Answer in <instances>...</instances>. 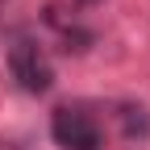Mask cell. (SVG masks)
Instances as JSON below:
<instances>
[{"label":"cell","mask_w":150,"mask_h":150,"mask_svg":"<svg viewBox=\"0 0 150 150\" xmlns=\"http://www.w3.org/2000/svg\"><path fill=\"white\" fill-rule=\"evenodd\" d=\"M50 134L63 150H100L104 146V134L100 125L88 117L83 108H59L50 117Z\"/></svg>","instance_id":"obj_1"},{"label":"cell","mask_w":150,"mask_h":150,"mask_svg":"<svg viewBox=\"0 0 150 150\" xmlns=\"http://www.w3.org/2000/svg\"><path fill=\"white\" fill-rule=\"evenodd\" d=\"M8 67H13V79L21 83V92H33V96H42V92L54 83V71L42 63V54H38L33 42H17L13 54H8Z\"/></svg>","instance_id":"obj_2"},{"label":"cell","mask_w":150,"mask_h":150,"mask_svg":"<svg viewBox=\"0 0 150 150\" xmlns=\"http://www.w3.org/2000/svg\"><path fill=\"white\" fill-rule=\"evenodd\" d=\"M121 125H125V138H146L150 134V112L142 104H125L121 108Z\"/></svg>","instance_id":"obj_3"}]
</instances>
